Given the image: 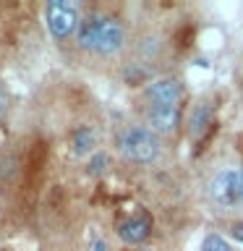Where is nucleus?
Listing matches in <instances>:
<instances>
[{
    "mask_svg": "<svg viewBox=\"0 0 243 251\" xmlns=\"http://www.w3.org/2000/svg\"><path fill=\"white\" fill-rule=\"evenodd\" d=\"M118 152L128 162L149 165L160 157V136L144 126H128L118 133Z\"/></svg>",
    "mask_w": 243,
    "mask_h": 251,
    "instance_id": "f257e3e1",
    "label": "nucleus"
},
{
    "mask_svg": "<svg viewBox=\"0 0 243 251\" xmlns=\"http://www.w3.org/2000/svg\"><path fill=\"white\" fill-rule=\"evenodd\" d=\"M45 21L52 37L66 39L76 31L78 26V8L71 0H50L45 5Z\"/></svg>",
    "mask_w": 243,
    "mask_h": 251,
    "instance_id": "f03ea898",
    "label": "nucleus"
},
{
    "mask_svg": "<svg viewBox=\"0 0 243 251\" xmlns=\"http://www.w3.org/2000/svg\"><path fill=\"white\" fill-rule=\"evenodd\" d=\"M209 196L219 207H235L243 201V188L238 170H219L215 178L209 180Z\"/></svg>",
    "mask_w": 243,
    "mask_h": 251,
    "instance_id": "7ed1b4c3",
    "label": "nucleus"
},
{
    "mask_svg": "<svg viewBox=\"0 0 243 251\" xmlns=\"http://www.w3.org/2000/svg\"><path fill=\"white\" fill-rule=\"evenodd\" d=\"M125 45V29L115 19H99L97 37H94V50L99 55H115Z\"/></svg>",
    "mask_w": 243,
    "mask_h": 251,
    "instance_id": "20e7f679",
    "label": "nucleus"
},
{
    "mask_svg": "<svg viewBox=\"0 0 243 251\" xmlns=\"http://www.w3.org/2000/svg\"><path fill=\"white\" fill-rule=\"evenodd\" d=\"M146 121L152 133H172L180 126V107L178 105H152L146 110Z\"/></svg>",
    "mask_w": 243,
    "mask_h": 251,
    "instance_id": "39448f33",
    "label": "nucleus"
},
{
    "mask_svg": "<svg viewBox=\"0 0 243 251\" xmlns=\"http://www.w3.org/2000/svg\"><path fill=\"white\" fill-rule=\"evenodd\" d=\"M146 97L154 102V105H178L180 97H183V84L172 76L157 78V81L149 84Z\"/></svg>",
    "mask_w": 243,
    "mask_h": 251,
    "instance_id": "423d86ee",
    "label": "nucleus"
},
{
    "mask_svg": "<svg viewBox=\"0 0 243 251\" xmlns=\"http://www.w3.org/2000/svg\"><path fill=\"white\" fill-rule=\"evenodd\" d=\"M149 233H152V223H149V217H144V215H141V217H131V220H125V223L118 225V235H121L125 243H131V246L146 241Z\"/></svg>",
    "mask_w": 243,
    "mask_h": 251,
    "instance_id": "0eeeda50",
    "label": "nucleus"
},
{
    "mask_svg": "<svg viewBox=\"0 0 243 251\" xmlns=\"http://www.w3.org/2000/svg\"><path fill=\"white\" fill-rule=\"evenodd\" d=\"M97 26H99V16H84L78 19V26H76V42L81 50H94V37H97Z\"/></svg>",
    "mask_w": 243,
    "mask_h": 251,
    "instance_id": "6e6552de",
    "label": "nucleus"
},
{
    "mask_svg": "<svg viewBox=\"0 0 243 251\" xmlns=\"http://www.w3.org/2000/svg\"><path fill=\"white\" fill-rule=\"evenodd\" d=\"M212 121V110L207 105H196L194 113H191V121H188V131H191V136H199V133L209 126Z\"/></svg>",
    "mask_w": 243,
    "mask_h": 251,
    "instance_id": "1a4fd4ad",
    "label": "nucleus"
},
{
    "mask_svg": "<svg viewBox=\"0 0 243 251\" xmlns=\"http://www.w3.org/2000/svg\"><path fill=\"white\" fill-rule=\"evenodd\" d=\"M94 147V131L92 126H78L73 131V154H86Z\"/></svg>",
    "mask_w": 243,
    "mask_h": 251,
    "instance_id": "9d476101",
    "label": "nucleus"
},
{
    "mask_svg": "<svg viewBox=\"0 0 243 251\" xmlns=\"http://www.w3.org/2000/svg\"><path fill=\"white\" fill-rule=\"evenodd\" d=\"M201 251H235L230 243H227L222 235H217V233H209L207 238H204V246Z\"/></svg>",
    "mask_w": 243,
    "mask_h": 251,
    "instance_id": "9b49d317",
    "label": "nucleus"
},
{
    "mask_svg": "<svg viewBox=\"0 0 243 251\" xmlns=\"http://www.w3.org/2000/svg\"><path fill=\"white\" fill-rule=\"evenodd\" d=\"M105 168H107V154L105 152H97L89 160V165H86V173H89V176H99Z\"/></svg>",
    "mask_w": 243,
    "mask_h": 251,
    "instance_id": "f8f14e48",
    "label": "nucleus"
},
{
    "mask_svg": "<svg viewBox=\"0 0 243 251\" xmlns=\"http://www.w3.org/2000/svg\"><path fill=\"white\" fill-rule=\"evenodd\" d=\"M230 235H233L238 243H243V220H241V223H233V225H230Z\"/></svg>",
    "mask_w": 243,
    "mask_h": 251,
    "instance_id": "ddd939ff",
    "label": "nucleus"
},
{
    "mask_svg": "<svg viewBox=\"0 0 243 251\" xmlns=\"http://www.w3.org/2000/svg\"><path fill=\"white\" fill-rule=\"evenodd\" d=\"M3 105H5V97H3V89H0V110H3Z\"/></svg>",
    "mask_w": 243,
    "mask_h": 251,
    "instance_id": "4468645a",
    "label": "nucleus"
},
{
    "mask_svg": "<svg viewBox=\"0 0 243 251\" xmlns=\"http://www.w3.org/2000/svg\"><path fill=\"white\" fill-rule=\"evenodd\" d=\"M238 178H241V188H243V165H241V170H238Z\"/></svg>",
    "mask_w": 243,
    "mask_h": 251,
    "instance_id": "2eb2a0df",
    "label": "nucleus"
}]
</instances>
